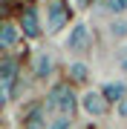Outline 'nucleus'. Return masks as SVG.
Wrapping results in <instances>:
<instances>
[{
    "label": "nucleus",
    "instance_id": "17",
    "mask_svg": "<svg viewBox=\"0 0 127 129\" xmlns=\"http://www.w3.org/2000/svg\"><path fill=\"white\" fill-rule=\"evenodd\" d=\"M78 6H93V0H75Z\"/></svg>",
    "mask_w": 127,
    "mask_h": 129
},
{
    "label": "nucleus",
    "instance_id": "4",
    "mask_svg": "<svg viewBox=\"0 0 127 129\" xmlns=\"http://www.w3.org/2000/svg\"><path fill=\"white\" fill-rule=\"evenodd\" d=\"M81 112H84L87 118H104L110 112V101L104 98L101 89H87L84 95H81Z\"/></svg>",
    "mask_w": 127,
    "mask_h": 129
},
{
    "label": "nucleus",
    "instance_id": "13",
    "mask_svg": "<svg viewBox=\"0 0 127 129\" xmlns=\"http://www.w3.org/2000/svg\"><path fill=\"white\" fill-rule=\"evenodd\" d=\"M66 72H69V78L75 80V83H84V80L89 78V66L84 63V60H69Z\"/></svg>",
    "mask_w": 127,
    "mask_h": 129
},
{
    "label": "nucleus",
    "instance_id": "6",
    "mask_svg": "<svg viewBox=\"0 0 127 129\" xmlns=\"http://www.w3.org/2000/svg\"><path fill=\"white\" fill-rule=\"evenodd\" d=\"M55 72V57H52V52L41 49L32 55V78L35 80H46L49 75Z\"/></svg>",
    "mask_w": 127,
    "mask_h": 129
},
{
    "label": "nucleus",
    "instance_id": "10",
    "mask_svg": "<svg viewBox=\"0 0 127 129\" xmlns=\"http://www.w3.org/2000/svg\"><path fill=\"white\" fill-rule=\"evenodd\" d=\"M101 92H104V98H107L110 103H118V101L127 98V83L124 80H107L101 86Z\"/></svg>",
    "mask_w": 127,
    "mask_h": 129
},
{
    "label": "nucleus",
    "instance_id": "3",
    "mask_svg": "<svg viewBox=\"0 0 127 129\" xmlns=\"http://www.w3.org/2000/svg\"><path fill=\"white\" fill-rule=\"evenodd\" d=\"M43 26H46V35H58L61 29L69 26V9H66L64 0H49L46 3V20H43Z\"/></svg>",
    "mask_w": 127,
    "mask_h": 129
},
{
    "label": "nucleus",
    "instance_id": "12",
    "mask_svg": "<svg viewBox=\"0 0 127 129\" xmlns=\"http://www.w3.org/2000/svg\"><path fill=\"white\" fill-rule=\"evenodd\" d=\"M98 6L113 17H127V0H98Z\"/></svg>",
    "mask_w": 127,
    "mask_h": 129
},
{
    "label": "nucleus",
    "instance_id": "2",
    "mask_svg": "<svg viewBox=\"0 0 127 129\" xmlns=\"http://www.w3.org/2000/svg\"><path fill=\"white\" fill-rule=\"evenodd\" d=\"M89 43H93V32H89V26L84 20L72 23L66 29V35H64V49L69 52V55H84L89 49Z\"/></svg>",
    "mask_w": 127,
    "mask_h": 129
},
{
    "label": "nucleus",
    "instance_id": "9",
    "mask_svg": "<svg viewBox=\"0 0 127 129\" xmlns=\"http://www.w3.org/2000/svg\"><path fill=\"white\" fill-rule=\"evenodd\" d=\"M46 106H32V109L23 115V129H46Z\"/></svg>",
    "mask_w": 127,
    "mask_h": 129
},
{
    "label": "nucleus",
    "instance_id": "8",
    "mask_svg": "<svg viewBox=\"0 0 127 129\" xmlns=\"http://www.w3.org/2000/svg\"><path fill=\"white\" fill-rule=\"evenodd\" d=\"M20 37H23L20 26H14V23H3V26H0V49L9 55V52L20 43Z\"/></svg>",
    "mask_w": 127,
    "mask_h": 129
},
{
    "label": "nucleus",
    "instance_id": "16",
    "mask_svg": "<svg viewBox=\"0 0 127 129\" xmlns=\"http://www.w3.org/2000/svg\"><path fill=\"white\" fill-rule=\"evenodd\" d=\"M116 115L121 118V120H127V98H124V101H118V103H116Z\"/></svg>",
    "mask_w": 127,
    "mask_h": 129
},
{
    "label": "nucleus",
    "instance_id": "5",
    "mask_svg": "<svg viewBox=\"0 0 127 129\" xmlns=\"http://www.w3.org/2000/svg\"><path fill=\"white\" fill-rule=\"evenodd\" d=\"M17 80V60L12 55H6L0 60V86H3V101H12V89Z\"/></svg>",
    "mask_w": 127,
    "mask_h": 129
},
{
    "label": "nucleus",
    "instance_id": "11",
    "mask_svg": "<svg viewBox=\"0 0 127 129\" xmlns=\"http://www.w3.org/2000/svg\"><path fill=\"white\" fill-rule=\"evenodd\" d=\"M110 40H116V46L127 43V17H113V23L107 26Z\"/></svg>",
    "mask_w": 127,
    "mask_h": 129
},
{
    "label": "nucleus",
    "instance_id": "15",
    "mask_svg": "<svg viewBox=\"0 0 127 129\" xmlns=\"http://www.w3.org/2000/svg\"><path fill=\"white\" fill-rule=\"evenodd\" d=\"M116 63H118V69L127 75V43H121V46H118V52H116Z\"/></svg>",
    "mask_w": 127,
    "mask_h": 129
},
{
    "label": "nucleus",
    "instance_id": "14",
    "mask_svg": "<svg viewBox=\"0 0 127 129\" xmlns=\"http://www.w3.org/2000/svg\"><path fill=\"white\" fill-rule=\"evenodd\" d=\"M46 129H72V118H66V115H58L55 120H49V126Z\"/></svg>",
    "mask_w": 127,
    "mask_h": 129
},
{
    "label": "nucleus",
    "instance_id": "1",
    "mask_svg": "<svg viewBox=\"0 0 127 129\" xmlns=\"http://www.w3.org/2000/svg\"><path fill=\"white\" fill-rule=\"evenodd\" d=\"M43 106L52 109V112H58V115L72 118V112L81 109V98H75V92H72L69 83H55V86L46 92V103Z\"/></svg>",
    "mask_w": 127,
    "mask_h": 129
},
{
    "label": "nucleus",
    "instance_id": "7",
    "mask_svg": "<svg viewBox=\"0 0 127 129\" xmlns=\"http://www.w3.org/2000/svg\"><path fill=\"white\" fill-rule=\"evenodd\" d=\"M20 32H23L26 37H32V40H35V37H41L43 35V29H46V26H43V20H41V14H38V9H23V12H20Z\"/></svg>",
    "mask_w": 127,
    "mask_h": 129
}]
</instances>
